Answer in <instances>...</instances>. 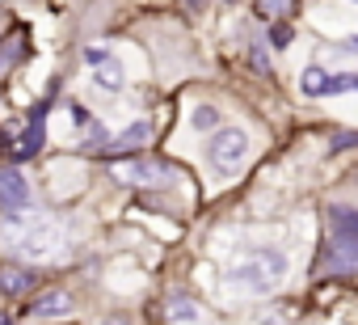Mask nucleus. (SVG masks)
Instances as JSON below:
<instances>
[{"mask_svg": "<svg viewBox=\"0 0 358 325\" xmlns=\"http://www.w3.org/2000/svg\"><path fill=\"white\" fill-rule=\"evenodd\" d=\"M43 139H47V106H38V110H34V118H30V127H26L22 144H17V156L26 160V156L43 152Z\"/></svg>", "mask_w": 358, "mask_h": 325, "instance_id": "1a4fd4ad", "label": "nucleus"}, {"mask_svg": "<svg viewBox=\"0 0 358 325\" xmlns=\"http://www.w3.org/2000/svg\"><path fill=\"white\" fill-rule=\"evenodd\" d=\"M34 287V275L17 262H0V296H26Z\"/></svg>", "mask_w": 358, "mask_h": 325, "instance_id": "6e6552de", "label": "nucleus"}, {"mask_svg": "<svg viewBox=\"0 0 358 325\" xmlns=\"http://www.w3.org/2000/svg\"><path fill=\"white\" fill-rule=\"evenodd\" d=\"M270 43L274 47H287L291 43V26L287 22H270Z\"/></svg>", "mask_w": 358, "mask_h": 325, "instance_id": "f3484780", "label": "nucleus"}, {"mask_svg": "<svg viewBox=\"0 0 358 325\" xmlns=\"http://www.w3.org/2000/svg\"><path fill=\"white\" fill-rule=\"evenodd\" d=\"M164 312H169V321H173V325H199V321H203V308H199L190 296H169Z\"/></svg>", "mask_w": 358, "mask_h": 325, "instance_id": "9b49d317", "label": "nucleus"}, {"mask_svg": "<svg viewBox=\"0 0 358 325\" xmlns=\"http://www.w3.org/2000/svg\"><path fill=\"white\" fill-rule=\"evenodd\" d=\"M17 241H22V249H26L34 262H43V258H55V254H59V245H64V228L51 224V220H38V224H34L30 233H22Z\"/></svg>", "mask_w": 358, "mask_h": 325, "instance_id": "20e7f679", "label": "nucleus"}, {"mask_svg": "<svg viewBox=\"0 0 358 325\" xmlns=\"http://www.w3.org/2000/svg\"><path fill=\"white\" fill-rule=\"evenodd\" d=\"M148 131H152L148 123H131V127H127L118 139H110V148H114V152H135V148L148 139Z\"/></svg>", "mask_w": 358, "mask_h": 325, "instance_id": "4468645a", "label": "nucleus"}, {"mask_svg": "<svg viewBox=\"0 0 358 325\" xmlns=\"http://www.w3.org/2000/svg\"><path fill=\"white\" fill-rule=\"evenodd\" d=\"M245 156H249V135H245L241 127H224V131H215L211 144H207V160H211L215 170H224V174H232Z\"/></svg>", "mask_w": 358, "mask_h": 325, "instance_id": "7ed1b4c3", "label": "nucleus"}, {"mask_svg": "<svg viewBox=\"0 0 358 325\" xmlns=\"http://www.w3.org/2000/svg\"><path fill=\"white\" fill-rule=\"evenodd\" d=\"M190 123H194L199 131H211V127L220 123V110H215V106H199V110L190 114Z\"/></svg>", "mask_w": 358, "mask_h": 325, "instance_id": "dca6fc26", "label": "nucleus"}, {"mask_svg": "<svg viewBox=\"0 0 358 325\" xmlns=\"http://www.w3.org/2000/svg\"><path fill=\"white\" fill-rule=\"evenodd\" d=\"M85 60H89V68H93V85L97 89H106V93H118L122 85H127V76H122V64L106 51V47H89L85 51Z\"/></svg>", "mask_w": 358, "mask_h": 325, "instance_id": "39448f33", "label": "nucleus"}, {"mask_svg": "<svg viewBox=\"0 0 358 325\" xmlns=\"http://www.w3.org/2000/svg\"><path fill=\"white\" fill-rule=\"evenodd\" d=\"M30 203V182L22 170H0V212H22Z\"/></svg>", "mask_w": 358, "mask_h": 325, "instance_id": "0eeeda50", "label": "nucleus"}, {"mask_svg": "<svg viewBox=\"0 0 358 325\" xmlns=\"http://www.w3.org/2000/svg\"><path fill=\"white\" fill-rule=\"evenodd\" d=\"M0 325H13V317H0Z\"/></svg>", "mask_w": 358, "mask_h": 325, "instance_id": "6ab92c4d", "label": "nucleus"}, {"mask_svg": "<svg viewBox=\"0 0 358 325\" xmlns=\"http://www.w3.org/2000/svg\"><path fill=\"white\" fill-rule=\"evenodd\" d=\"M329 228H333L329 266L333 270H358V212L354 207H333Z\"/></svg>", "mask_w": 358, "mask_h": 325, "instance_id": "f03ea898", "label": "nucleus"}, {"mask_svg": "<svg viewBox=\"0 0 358 325\" xmlns=\"http://www.w3.org/2000/svg\"><path fill=\"white\" fill-rule=\"evenodd\" d=\"M22 55H26V26H17V30L5 39V51H0V76H5L9 68H17Z\"/></svg>", "mask_w": 358, "mask_h": 325, "instance_id": "f8f14e48", "label": "nucleus"}, {"mask_svg": "<svg viewBox=\"0 0 358 325\" xmlns=\"http://www.w3.org/2000/svg\"><path fill=\"white\" fill-rule=\"evenodd\" d=\"M345 51H354V55H358V39H345Z\"/></svg>", "mask_w": 358, "mask_h": 325, "instance_id": "a211bd4d", "label": "nucleus"}, {"mask_svg": "<svg viewBox=\"0 0 358 325\" xmlns=\"http://www.w3.org/2000/svg\"><path fill=\"white\" fill-rule=\"evenodd\" d=\"M64 312H72V300H68L64 291H47V296H38V300L26 308V317H34V321H47V317H64Z\"/></svg>", "mask_w": 358, "mask_h": 325, "instance_id": "9d476101", "label": "nucleus"}, {"mask_svg": "<svg viewBox=\"0 0 358 325\" xmlns=\"http://www.w3.org/2000/svg\"><path fill=\"white\" fill-rule=\"evenodd\" d=\"M253 13L262 22H287L295 13V0H253Z\"/></svg>", "mask_w": 358, "mask_h": 325, "instance_id": "ddd939ff", "label": "nucleus"}, {"mask_svg": "<svg viewBox=\"0 0 358 325\" xmlns=\"http://www.w3.org/2000/svg\"><path fill=\"white\" fill-rule=\"evenodd\" d=\"M114 178L127 182V186H148V182H169L173 170L160 165V160H118V165H114Z\"/></svg>", "mask_w": 358, "mask_h": 325, "instance_id": "423d86ee", "label": "nucleus"}, {"mask_svg": "<svg viewBox=\"0 0 358 325\" xmlns=\"http://www.w3.org/2000/svg\"><path fill=\"white\" fill-rule=\"evenodd\" d=\"M299 89H303L308 97H324V72H320V68H308V72L299 76Z\"/></svg>", "mask_w": 358, "mask_h": 325, "instance_id": "2eb2a0df", "label": "nucleus"}, {"mask_svg": "<svg viewBox=\"0 0 358 325\" xmlns=\"http://www.w3.org/2000/svg\"><path fill=\"white\" fill-rule=\"evenodd\" d=\"M287 275V254L278 249H249L241 262H232L228 270V291L236 296H266L282 283Z\"/></svg>", "mask_w": 358, "mask_h": 325, "instance_id": "f257e3e1", "label": "nucleus"}]
</instances>
